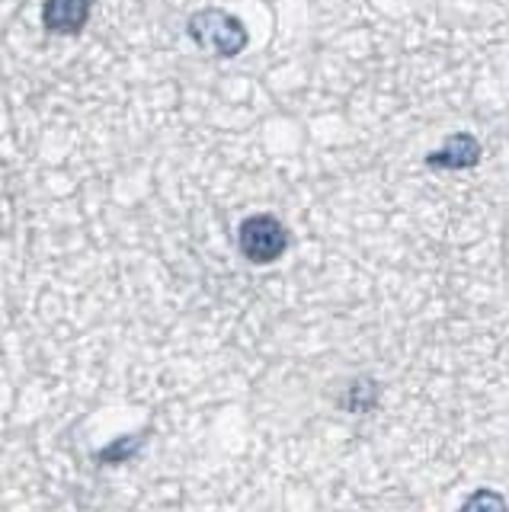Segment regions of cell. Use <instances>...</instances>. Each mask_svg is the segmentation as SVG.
Returning a JSON list of instances; mask_svg holds the SVG:
<instances>
[{
  "instance_id": "1",
  "label": "cell",
  "mask_w": 509,
  "mask_h": 512,
  "mask_svg": "<svg viewBox=\"0 0 509 512\" xmlns=\"http://www.w3.org/2000/svg\"><path fill=\"white\" fill-rule=\"evenodd\" d=\"M186 32H189V39L202 48V52H212L218 58L241 55L247 48V42H250L247 26L237 20L234 13L218 10V7H205V10L189 16Z\"/></svg>"
},
{
  "instance_id": "2",
  "label": "cell",
  "mask_w": 509,
  "mask_h": 512,
  "mask_svg": "<svg viewBox=\"0 0 509 512\" xmlns=\"http://www.w3.org/2000/svg\"><path fill=\"white\" fill-rule=\"evenodd\" d=\"M237 247H241L244 260L266 266V263H276L279 256L289 250V231L276 215H250L241 221L237 228Z\"/></svg>"
},
{
  "instance_id": "3",
  "label": "cell",
  "mask_w": 509,
  "mask_h": 512,
  "mask_svg": "<svg viewBox=\"0 0 509 512\" xmlns=\"http://www.w3.org/2000/svg\"><path fill=\"white\" fill-rule=\"evenodd\" d=\"M423 164L429 170L455 173V170H471L481 164V141L468 132H458L452 138H445L436 151H429Z\"/></svg>"
},
{
  "instance_id": "4",
  "label": "cell",
  "mask_w": 509,
  "mask_h": 512,
  "mask_svg": "<svg viewBox=\"0 0 509 512\" xmlns=\"http://www.w3.org/2000/svg\"><path fill=\"white\" fill-rule=\"evenodd\" d=\"M90 20V0H45L42 23L58 36H77Z\"/></svg>"
},
{
  "instance_id": "5",
  "label": "cell",
  "mask_w": 509,
  "mask_h": 512,
  "mask_svg": "<svg viewBox=\"0 0 509 512\" xmlns=\"http://www.w3.org/2000/svg\"><path fill=\"white\" fill-rule=\"evenodd\" d=\"M458 512H509V506H506V500L497 490L481 487V490H474L468 500L458 506Z\"/></svg>"
},
{
  "instance_id": "6",
  "label": "cell",
  "mask_w": 509,
  "mask_h": 512,
  "mask_svg": "<svg viewBox=\"0 0 509 512\" xmlns=\"http://www.w3.org/2000/svg\"><path fill=\"white\" fill-rule=\"evenodd\" d=\"M375 400H378V388H375V384L372 381H365V378H359L356 384H353V388H349L346 391V400H343V404L349 407V410H369L372 404H375Z\"/></svg>"
},
{
  "instance_id": "7",
  "label": "cell",
  "mask_w": 509,
  "mask_h": 512,
  "mask_svg": "<svg viewBox=\"0 0 509 512\" xmlns=\"http://www.w3.org/2000/svg\"><path fill=\"white\" fill-rule=\"evenodd\" d=\"M138 445H141V439H135V436H122V439H116L113 445H106L97 458H100V461H109V464H122L125 458H132V455L138 452Z\"/></svg>"
}]
</instances>
